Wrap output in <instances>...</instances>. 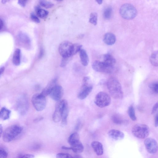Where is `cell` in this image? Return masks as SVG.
<instances>
[{"instance_id":"cell-1","label":"cell","mask_w":158,"mask_h":158,"mask_svg":"<svg viewBox=\"0 0 158 158\" xmlns=\"http://www.w3.org/2000/svg\"><path fill=\"white\" fill-rule=\"evenodd\" d=\"M107 88L111 96L116 99H121L123 97L121 85L118 80L114 77L110 78L107 83Z\"/></svg>"},{"instance_id":"cell-2","label":"cell","mask_w":158,"mask_h":158,"mask_svg":"<svg viewBox=\"0 0 158 158\" xmlns=\"http://www.w3.org/2000/svg\"><path fill=\"white\" fill-rule=\"evenodd\" d=\"M22 130V127L18 125L9 126L3 132V140L6 142L12 141L21 132Z\"/></svg>"},{"instance_id":"cell-3","label":"cell","mask_w":158,"mask_h":158,"mask_svg":"<svg viewBox=\"0 0 158 158\" xmlns=\"http://www.w3.org/2000/svg\"><path fill=\"white\" fill-rule=\"evenodd\" d=\"M131 132L135 137L139 139H144L147 138L149 135L150 129L146 124H137L132 127Z\"/></svg>"},{"instance_id":"cell-4","label":"cell","mask_w":158,"mask_h":158,"mask_svg":"<svg viewBox=\"0 0 158 158\" xmlns=\"http://www.w3.org/2000/svg\"><path fill=\"white\" fill-rule=\"evenodd\" d=\"M120 13L123 18L129 20L133 19L136 16L137 11L135 8L132 5L125 3L121 6Z\"/></svg>"},{"instance_id":"cell-5","label":"cell","mask_w":158,"mask_h":158,"mask_svg":"<svg viewBox=\"0 0 158 158\" xmlns=\"http://www.w3.org/2000/svg\"><path fill=\"white\" fill-rule=\"evenodd\" d=\"M111 99L106 93L101 91L98 93L94 99V103L98 107L103 108L108 106L110 103Z\"/></svg>"},{"instance_id":"cell-6","label":"cell","mask_w":158,"mask_h":158,"mask_svg":"<svg viewBox=\"0 0 158 158\" xmlns=\"http://www.w3.org/2000/svg\"><path fill=\"white\" fill-rule=\"evenodd\" d=\"M32 105L38 111H41L44 110L46 106L45 97L41 93L34 94L31 98Z\"/></svg>"},{"instance_id":"cell-7","label":"cell","mask_w":158,"mask_h":158,"mask_svg":"<svg viewBox=\"0 0 158 158\" xmlns=\"http://www.w3.org/2000/svg\"><path fill=\"white\" fill-rule=\"evenodd\" d=\"M73 45L72 43L67 41H64L60 44L59 52L63 58L70 57L73 56Z\"/></svg>"},{"instance_id":"cell-8","label":"cell","mask_w":158,"mask_h":158,"mask_svg":"<svg viewBox=\"0 0 158 158\" xmlns=\"http://www.w3.org/2000/svg\"><path fill=\"white\" fill-rule=\"evenodd\" d=\"M144 143L146 149L149 153L153 154L157 152L158 144L154 139L151 138H146Z\"/></svg>"},{"instance_id":"cell-9","label":"cell","mask_w":158,"mask_h":158,"mask_svg":"<svg viewBox=\"0 0 158 158\" xmlns=\"http://www.w3.org/2000/svg\"><path fill=\"white\" fill-rule=\"evenodd\" d=\"M92 67L95 71L100 73H111L113 68L107 66L102 61H95L92 64Z\"/></svg>"},{"instance_id":"cell-10","label":"cell","mask_w":158,"mask_h":158,"mask_svg":"<svg viewBox=\"0 0 158 158\" xmlns=\"http://www.w3.org/2000/svg\"><path fill=\"white\" fill-rule=\"evenodd\" d=\"M63 94V90L62 87L56 84L52 88L49 95L53 100L58 101L61 99Z\"/></svg>"},{"instance_id":"cell-11","label":"cell","mask_w":158,"mask_h":158,"mask_svg":"<svg viewBox=\"0 0 158 158\" xmlns=\"http://www.w3.org/2000/svg\"><path fill=\"white\" fill-rule=\"evenodd\" d=\"M64 100L58 101L53 114L52 119L55 123L59 122L61 119L62 113Z\"/></svg>"},{"instance_id":"cell-12","label":"cell","mask_w":158,"mask_h":158,"mask_svg":"<svg viewBox=\"0 0 158 158\" xmlns=\"http://www.w3.org/2000/svg\"><path fill=\"white\" fill-rule=\"evenodd\" d=\"M93 89L92 85L88 84H83L78 94V98L81 100L85 98L89 94Z\"/></svg>"},{"instance_id":"cell-13","label":"cell","mask_w":158,"mask_h":158,"mask_svg":"<svg viewBox=\"0 0 158 158\" xmlns=\"http://www.w3.org/2000/svg\"><path fill=\"white\" fill-rule=\"evenodd\" d=\"M108 134L110 138L115 140H122L124 137V133L117 130L111 129L108 132Z\"/></svg>"},{"instance_id":"cell-14","label":"cell","mask_w":158,"mask_h":158,"mask_svg":"<svg viewBox=\"0 0 158 158\" xmlns=\"http://www.w3.org/2000/svg\"><path fill=\"white\" fill-rule=\"evenodd\" d=\"M69 113L68 104L66 100H64L62 108L61 116V124L63 126L67 123V118Z\"/></svg>"},{"instance_id":"cell-15","label":"cell","mask_w":158,"mask_h":158,"mask_svg":"<svg viewBox=\"0 0 158 158\" xmlns=\"http://www.w3.org/2000/svg\"><path fill=\"white\" fill-rule=\"evenodd\" d=\"M103 61L104 64L107 67L113 68L116 63L115 59L110 54H106L104 55Z\"/></svg>"},{"instance_id":"cell-16","label":"cell","mask_w":158,"mask_h":158,"mask_svg":"<svg viewBox=\"0 0 158 158\" xmlns=\"http://www.w3.org/2000/svg\"><path fill=\"white\" fill-rule=\"evenodd\" d=\"M91 145L94 151L98 156L102 155L103 152V147L102 144L98 141H93Z\"/></svg>"},{"instance_id":"cell-17","label":"cell","mask_w":158,"mask_h":158,"mask_svg":"<svg viewBox=\"0 0 158 158\" xmlns=\"http://www.w3.org/2000/svg\"><path fill=\"white\" fill-rule=\"evenodd\" d=\"M57 79L54 78L51 80L46 87L43 90L41 94L46 97L49 94L53 87L56 85Z\"/></svg>"},{"instance_id":"cell-18","label":"cell","mask_w":158,"mask_h":158,"mask_svg":"<svg viewBox=\"0 0 158 158\" xmlns=\"http://www.w3.org/2000/svg\"><path fill=\"white\" fill-rule=\"evenodd\" d=\"M116 37L114 35L111 33H107L104 35L103 41L106 44L111 45L113 44L115 42Z\"/></svg>"},{"instance_id":"cell-19","label":"cell","mask_w":158,"mask_h":158,"mask_svg":"<svg viewBox=\"0 0 158 158\" xmlns=\"http://www.w3.org/2000/svg\"><path fill=\"white\" fill-rule=\"evenodd\" d=\"M19 110L22 114H24L27 111L28 108V104L27 99L25 97L21 99L19 103Z\"/></svg>"},{"instance_id":"cell-20","label":"cell","mask_w":158,"mask_h":158,"mask_svg":"<svg viewBox=\"0 0 158 158\" xmlns=\"http://www.w3.org/2000/svg\"><path fill=\"white\" fill-rule=\"evenodd\" d=\"M79 55L82 64L84 66H87L89 62V58L85 50L81 49L79 51Z\"/></svg>"},{"instance_id":"cell-21","label":"cell","mask_w":158,"mask_h":158,"mask_svg":"<svg viewBox=\"0 0 158 158\" xmlns=\"http://www.w3.org/2000/svg\"><path fill=\"white\" fill-rule=\"evenodd\" d=\"M70 147L71 150L76 153L82 152L84 149L83 146L80 141L73 144Z\"/></svg>"},{"instance_id":"cell-22","label":"cell","mask_w":158,"mask_h":158,"mask_svg":"<svg viewBox=\"0 0 158 158\" xmlns=\"http://www.w3.org/2000/svg\"><path fill=\"white\" fill-rule=\"evenodd\" d=\"M18 38L19 41L24 45H29L30 43V40L29 37L24 33L20 32L18 35Z\"/></svg>"},{"instance_id":"cell-23","label":"cell","mask_w":158,"mask_h":158,"mask_svg":"<svg viewBox=\"0 0 158 158\" xmlns=\"http://www.w3.org/2000/svg\"><path fill=\"white\" fill-rule=\"evenodd\" d=\"M20 50L17 48L14 52L12 58L13 63L16 66L19 65L20 63Z\"/></svg>"},{"instance_id":"cell-24","label":"cell","mask_w":158,"mask_h":158,"mask_svg":"<svg viewBox=\"0 0 158 158\" xmlns=\"http://www.w3.org/2000/svg\"><path fill=\"white\" fill-rule=\"evenodd\" d=\"M11 111L5 107H2L0 110V118L3 120L8 119L10 117Z\"/></svg>"},{"instance_id":"cell-25","label":"cell","mask_w":158,"mask_h":158,"mask_svg":"<svg viewBox=\"0 0 158 158\" xmlns=\"http://www.w3.org/2000/svg\"><path fill=\"white\" fill-rule=\"evenodd\" d=\"M68 141L70 146L79 141H80V136L79 134L77 132L72 133L69 137Z\"/></svg>"},{"instance_id":"cell-26","label":"cell","mask_w":158,"mask_h":158,"mask_svg":"<svg viewBox=\"0 0 158 158\" xmlns=\"http://www.w3.org/2000/svg\"><path fill=\"white\" fill-rule=\"evenodd\" d=\"M35 10L37 16L43 19L46 18L48 14V11L40 8L39 7H36L35 8Z\"/></svg>"},{"instance_id":"cell-27","label":"cell","mask_w":158,"mask_h":158,"mask_svg":"<svg viewBox=\"0 0 158 158\" xmlns=\"http://www.w3.org/2000/svg\"><path fill=\"white\" fill-rule=\"evenodd\" d=\"M113 10L112 8L107 6L105 8L103 12V17L106 19H109L111 18L112 15Z\"/></svg>"},{"instance_id":"cell-28","label":"cell","mask_w":158,"mask_h":158,"mask_svg":"<svg viewBox=\"0 0 158 158\" xmlns=\"http://www.w3.org/2000/svg\"><path fill=\"white\" fill-rule=\"evenodd\" d=\"M150 60L151 64L155 66H158V52H156L153 53L150 58Z\"/></svg>"},{"instance_id":"cell-29","label":"cell","mask_w":158,"mask_h":158,"mask_svg":"<svg viewBox=\"0 0 158 158\" xmlns=\"http://www.w3.org/2000/svg\"><path fill=\"white\" fill-rule=\"evenodd\" d=\"M128 114L130 118L133 121L136 120L137 118L135 116V110L132 105H131L128 108Z\"/></svg>"},{"instance_id":"cell-30","label":"cell","mask_w":158,"mask_h":158,"mask_svg":"<svg viewBox=\"0 0 158 158\" xmlns=\"http://www.w3.org/2000/svg\"><path fill=\"white\" fill-rule=\"evenodd\" d=\"M97 14L95 12L91 13L90 15L89 22L94 25H96L97 22Z\"/></svg>"},{"instance_id":"cell-31","label":"cell","mask_w":158,"mask_h":158,"mask_svg":"<svg viewBox=\"0 0 158 158\" xmlns=\"http://www.w3.org/2000/svg\"><path fill=\"white\" fill-rule=\"evenodd\" d=\"M39 3L41 6L46 8H51L54 6L51 2L45 0H40Z\"/></svg>"},{"instance_id":"cell-32","label":"cell","mask_w":158,"mask_h":158,"mask_svg":"<svg viewBox=\"0 0 158 158\" xmlns=\"http://www.w3.org/2000/svg\"><path fill=\"white\" fill-rule=\"evenodd\" d=\"M149 87L156 94L158 92V83L157 81L154 82L150 84Z\"/></svg>"},{"instance_id":"cell-33","label":"cell","mask_w":158,"mask_h":158,"mask_svg":"<svg viewBox=\"0 0 158 158\" xmlns=\"http://www.w3.org/2000/svg\"><path fill=\"white\" fill-rule=\"evenodd\" d=\"M82 46L77 44H73L72 55L76 54L81 49Z\"/></svg>"},{"instance_id":"cell-34","label":"cell","mask_w":158,"mask_h":158,"mask_svg":"<svg viewBox=\"0 0 158 158\" xmlns=\"http://www.w3.org/2000/svg\"><path fill=\"white\" fill-rule=\"evenodd\" d=\"M112 120L114 123L116 124H121L123 123L121 118L117 115H113L112 117Z\"/></svg>"},{"instance_id":"cell-35","label":"cell","mask_w":158,"mask_h":158,"mask_svg":"<svg viewBox=\"0 0 158 158\" xmlns=\"http://www.w3.org/2000/svg\"><path fill=\"white\" fill-rule=\"evenodd\" d=\"M56 158H73L70 155L67 153H59L56 154Z\"/></svg>"},{"instance_id":"cell-36","label":"cell","mask_w":158,"mask_h":158,"mask_svg":"<svg viewBox=\"0 0 158 158\" xmlns=\"http://www.w3.org/2000/svg\"><path fill=\"white\" fill-rule=\"evenodd\" d=\"M69 58H63L61 61L60 66L62 67L66 66L69 60Z\"/></svg>"},{"instance_id":"cell-37","label":"cell","mask_w":158,"mask_h":158,"mask_svg":"<svg viewBox=\"0 0 158 158\" xmlns=\"http://www.w3.org/2000/svg\"><path fill=\"white\" fill-rule=\"evenodd\" d=\"M31 19L36 23H39L40 22V21L38 17L34 13H31Z\"/></svg>"},{"instance_id":"cell-38","label":"cell","mask_w":158,"mask_h":158,"mask_svg":"<svg viewBox=\"0 0 158 158\" xmlns=\"http://www.w3.org/2000/svg\"><path fill=\"white\" fill-rule=\"evenodd\" d=\"M7 153L4 149H0V158H7Z\"/></svg>"},{"instance_id":"cell-39","label":"cell","mask_w":158,"mask_h":158,"mask_svg":"<svg viewBox=\"0 0 158 158\" xmlns=\"http://www.w3.org/2000/svg\"><path fill=\"white\" fill-rule=\"evenodd\" d=\"M158 109V103L156 102L152 110V114H154L156 111H157Z\"/></svg>"},{"instance_id":"cell-40","label":"cell","mask_w":158,"mask_h":158,"mask_svg":"<svg viewBox=\"0 0 158 158\" xmlns=\"http://www.w3.org/2000/svg\"><path fill=\"white\" fill-rule=\"evenodd\" d=\"M34 155L31 154H26L20 158H34Z\"/></svg>"},{"instance_id":"cell-41","label":"cell","mask_w":158,"mask_h":158,"mask_svg":"<svg viewBox=\"0 0 158 158\" xmlns=\"http://www.w3.org/2000/svg\"><path fill=\"white\" fill-rule=\"evenodd\" d=\"M27 2V1L19 0L18 1V3L22 6L24 7L26 5Z\"/></svg>"},{"instance_id":"cell-42","label":"cell","mask_w":158,"mask_h":158,"mask_svg":"<svg viewBox=\"0 0 158 158\" xmlns=\"http://www.w3.org/2000/svg\"><path fill=\"white\" fill-rule=\"evenodd\" d=\"M89 78L88 77H85L83 80V84H88V82L89 80Z\"/></svg>"},{"instance_id":"cell-43","label":"cell","mask_w":158,"mask_h":158,"mask_svg":"<svg viewBox=\"0 0 158 158\" xmlns=\"http://www.w3.org/2000/svg\"><path fill=\"white\" fill-rule=\"evenodd\" d=\"M158 114L157 113L155 116L154 118V125L156 127L158 126Z\"/></svg>"},{"instance_id":"cell-44","label":"cell","mask_w":158,"mask_h":158,"mask_svg":"<svg viewBox=\"0 0 158 158\" xmlns=\"http://www.w3.org/2000/svg\"><path fill=\"white\" fill-rule=\"evenodd\" d=\"M4 26V23L2 20L0 18V30H1Z\"/></svg>"},{"instance_id":"cell-45","label":"cell","mask_w":158,"mask_h":158,"mask_svg":"<svg viewBox=\"0 0 158 158\" xmlns=\"http://www.w3.org/2000/svg\"><path fill=\"white\" fill-rule=\"evenodd\" d=\"M3 131V127L2 125L0 124V138L2 135Z\"/></svg>"},{"instance_id":"cell-46","label":"cell","mask_w":158,"mask_h":158,"mask_svg":"<svg viewBox=\"0 0 158 158\" xmlns=\"http://www.w3.org/2000/svg\"><path fill=\"white\" fill-rule=\"evenodd\" d=\"M5 70V68L2 67L0 68V75Z\"/></svg>"},{"instance_id":"cell-47","label":"cell","mask_w":158,"mask_h":158,"mask_svg":"<svg viewBox=\"0 0 158 158\" xmlns=\"http://www.w3.org/2000/svg\"><path fill=\"white\" fill-rule=\"evenodd\" d=\"M43 49H41L40 52V53L39 54V57H41L42 56L43 54L44 51Z\"/></svg>"},{"instance_id":"cell-48","label":"cell","mask_w":158,"mask_h":158,"mask_svg":"<svg viewBox=\"0 0 158 158\" xmlns=\"http://www.w3.org/2000/svg\"><path fill=\"white\" fill-rule=\"evenodd\" d=\"M43 119V117H40L36 119L35 120V122H38L39 121H41V120H42Z\"/></svg>"},{"instance_id":"cell-49","label":"cell","mask_w":158,"mask_h":158,"mask_svg":"<svg viewBox=\"0 0 158 158\" xmlns=\"http://www.w3.org/2000/svg\"><path fill=\"white\" fill-rule=\"evenodd\" d=\"M96 1L97 2V3L99 4H101L102 3V1L101 0H97Z\"/></svg>"},{"instance_id":"cell-50","label":"cell","mask_w":158,"mask_h":158,"mask_svg":"<svg viewBox=\"0 0 158 158\" xmlns=\"http://www.w3.org/2000/svg\"><path fill=\"white\" fill-rule=\"evenodd\" d=\"M73 158H82L81 156H79V155H76L75 156H74Z\"/></svg>"},{"instance_id":"cell-51","label":"cell","mask_w":158,"mask_h":158,"mask_svg":"<svg viewBox=\"0 0 158 158\" xmlns=\"http://www.w3.org/2000/svg\"><path fill=\"white\" fill-rule=\"evenodd\" d=\"M7 1H7L3 0V1H2V3H5Z\"/></svg>"}]
</instances>
